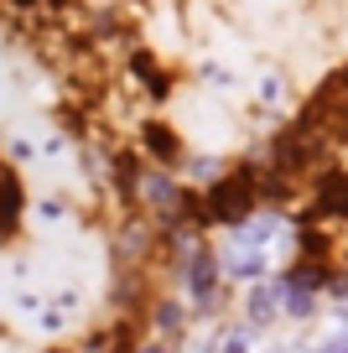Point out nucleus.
Wrapping results in <instances>:
<instances>
[{
	"label": "nucleus",
	"instance_id": "obj_1",
	"mask_svg": "<svg viewBox=\"0 0 348 353\" xmlns=\"http://www.w3.org/2000/svg\"><path fill=\"white\" fill-rule=\"evenodd\" d=\"M255 182H260V176H255L250 166L218 176L213 188L197 198V219H203V229H208V223H250L255 203H260V188H255Z\"/></svg>",
	"mask_w": 348,
	"mask_h": 353
},
{
	"label": "nucleus",
	"instance_id": "obj_2",
	"mask_svg": "<svg viewBox=\"0 0 348 353\" xmlns=\"http://www.w3.org/2000/svg\"><path fill=\"white\" fill-rule=\"evenodd\" d=\"M312 203H317V219H348V172L343 166H322L317 172Z\"/></svg>",
	"mask_w": 348,
	"mask_h": 353
},
{
	"label": "nucleus",
	"instance_id": "obj_3",
	"mask_svg": "<svg viewBox=\"0 0 348 353\" xmlns=\"http://www.w3.org/2000/svg\"><path fill=\"white\" fill-rule=\"evenodd\" d=\"M141 141H146V156H151L156 166H177V161H182V135H177L166 120H146Z\"/></svg>",
	"mask_w": 348,
	"mask_h": 353
},
{
	"label": "nucleus",
	"instance_id": "obj_4",
	"mask_svg": "<svg viewBox=\"0 0 348 353\" xmlns=\"http://www.w3.org/2000/svg\"><path fill=\"white\" fill-rule=\"evenodd\" d=\"M213 286H218V254L197 250L193 254V301H197V307L213 301Z\"/></svg>",
	"mask_w": 348,
	"mask_h": 353
},
{
	"label": "nucleus",
	"instance_id": "obj_5",
	"mask_svg": "<svg viewBox=\"0 0 348 353\" xmlns=\"http://www.w3.org/2000/svg\"><path fill=\"white\" fill-rule=\"evenodd\" d=\"M130 68H135V78H146V83H151L156 99H166V94H172V78L156 68V57H151V52H135V57H130Z\"/></svg>",
	"mask_w": 348,
	"mask_h": 353
},
{
	"label": "nucleus",
	"instance_id": "obj_6",
	"mask_svg": "<svg viewBox=\"0 0 348 353\" xmlns=\"http://www.w3.org/2000/svg\"><path fill=\"white\" fill-rule=\"evenodd\" d=\"M271 307H276V291H271V286H255L250 296H244V312H250V322H271V317H276Z\"/></svg>",
	"mask_w": 348,
	"mask_h": 353
},
{
	"label": "nucleus",
	"instance_id": "obj_7",
	"mask_svg": "<svg viewBox=\"0 0 348 353\" xmlns=\"http://www.w3.org/2000/svg\"><path fill=\"white\" fill-rule=\"evenodd\" d=\"M229 270H234L240 281H260V276H265V254H260V250H255V254H234V260H229Z\"/></svg>",
	"mask_w": 348,
	"mask_h": 353
},
{
	"label": "nucleus",
	"instance_id": "obj_8",
	"mask_svg": "<svg viewBox=\"0 0 348 353\" xmlns=\"http://www.w3.org/2000/svg\"><path fill=\"white\" fill-rule=\"evenodd\" d=\"M156 327L177 332V327H182V307H177V301H162V307H156Z\"/></svg>",
	"mask_w": 348,
	"mask_h": 353
},
{
	"label": "nucleus",
	"instance_id": "obj_9",
	"mask_svg": "<svg viewBox=\"0 0 348 353\" xmlns=\"http://www.w3.org/2000/svg\"><path fill=\"white\" fill-rule=\"evenodd\" d=\"M224 353H250V338H244V332H240V338H229Z\"/></svg>",
	"mask_w": 348,
	"mask_h": 353
},
{
	"label": "nucleus",
	"instance_id": "obj_10",
	"mask_svg": "<svg viewBox=\"0 0 348 353\" xmlns=\"http://www.w3.org/2000/svg\"><path fill=\"white\" fill-rule=\"evenodd\" d=\"M322 353H348V338H333V343H322Z\"/></svg>",
	"mask_w": 348,
	"mask_h": 353
},
{
	"label": "nucleus",
	"instance_id": "obj_11",
	"mask_svg": "<svg viewBox=\"0 0 348 353\" xmlns=\"http://www.w3.org/2000/svg\"><path fill=\"white\" fill-rule=\"evenodd\" d=\"M11 6L16 11H32V6H42V0H11Z\"/></svg>",
	"mask_w": 348,
	"mask_h": 353
},
{
	"label": "nucleus",
	"instance_id": "obj_12",
	"mask_svg": "<svg viewBox=\"0 0 348 353\" xmlns=\"http://www.w3.org/2000/svg\"><path fill=\"white\" fill-rule=\"evenodd\" d=\"M141 353H162V348H156V343H146V348H141Z\"/></svg>",
	"mask_w": 348,
	"mask_h": 353
}]
</instances>
